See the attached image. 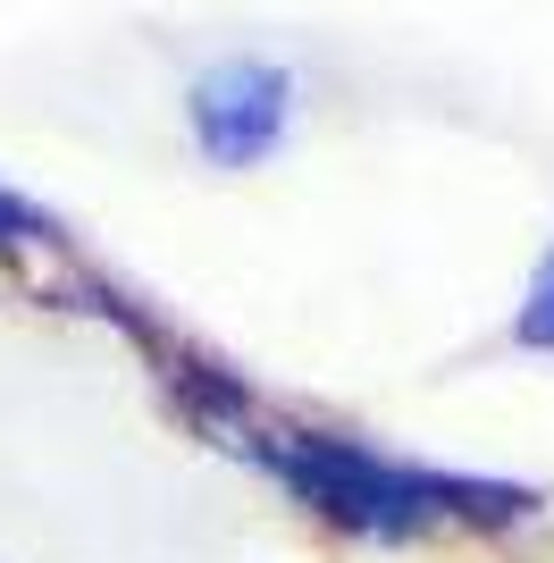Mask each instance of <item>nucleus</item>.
Instances as JSON below:
<instances>
[{
    "label": "nucleus",
    "mask_w": 554,
    "mask_h": 563,
    "mask_svg": "<svg viewBox=\"0 0 554 563\" xmlns=\"http://www.w3.org/2000/svg\"><path fill=\"white\" fill-rule=\"evenodd\" d=\"M235 471H253L261 488H277L311 530L345 547H378V555H403V547H505L530 539L538 521L554 514V496L538 479H512V471H462V463H429V454H395L362 429L311 421V412H277L244 438Z\"/></svg>",
    "instance_id": "f257e3e1"
},
{
    "label": "nucleus",
    "mask_w": 554,
    "mask_h": 563,
    "mask_svg": "<svg viewBox=\"0 0 554 563\" xmlns=\"http://www.w3.org/2000/svg\"><path fill=\"white\" fill-rule=\"evenodd\" d=\"M295 76L261 59V51H228V59H210L193 85H185V143H193V161L202 168H269L277 143L295 135Z\"/></svg>",
    "instance_id": "f03ea898"
},
{
    "label": "nucleus",
    "mask_w": 554,
    "mask_h": 563,
    "mask_svg": "<svg viewBox=\"0 0 554 563\" xmlns=\"http://www.w3.org/2000/svg\"><path fill=\"white\" fill-rule=\"evenodd\" d=\"M143 371H152V387H160V412L193 438V446L210 454H244V438H253L261 421H269V396H261V378L253 371H235L228 353H210L202 336H185V329H152L143 336Z\"/></svg>",
    "instance_id": "7ed1b4c3"
},
{
    "label": "nucleus",
    "mask_w": 554,
    "mask_h": 563,
    "mask_svg": "<svg viewBox=\"0 0 554 563\" xmlns=\"http://www.w3.org/2000/svg\"><path fill=\"white\" fill-rule=\"evenodd\" d=\"M0 269L51 311H76V295L92 278V261L76 253L68 219L51 211V202H34V194H18V186H0Z\"/></svg>",
    "instance_id": "20e7f679"
},
{
    "label": "nucleus",
    "mask_w": 554,
    "mask_h": 563,
    "mask_svg": "<svg viewBox=\"0 0 554 563\" xmlns=\"http://www.w3.org/2000/svg\"><path fill=\"white\" fill-rule=\"evenodd\" d=\"M505 345L530 353V362H554V244L530 261V278H521V303L505 320Z\"/></svg>",
    "instance_id": "39448f33"
}]
</instances>
